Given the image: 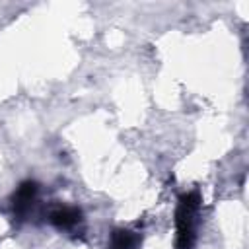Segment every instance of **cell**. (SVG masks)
I'll return each instance as SVG.
<instances>
[{
    "instance_id": "6da1fadb",
    "label": "cell",
    "mask_w": 249,
    "mask_h": 249,
    "mask_svg": "<svg viewBox=\"0 0 249 249\" xmlns=\"http://www.w3.org/2000/svg\"><path fill=\"white\" fill-rule=\"evenodd\" d=\"M198 210H200V196L198 193H185L177 200L175 208V228H177V249H193L196 241L198 230Z\"/></svg>"
},
{
    "instance_id": "7a4b0ae2",
    "label": "cell",
    "mask_w": 249,
    "mask_h": 249,
    "mask_svg": "<svg viewBox=\"0 0 249 249\" xmlns=\"http://www.w3.org/2000/svg\"><path fill=\"white\" fill-rule=\"evenodd\" d=\"M37 198H39V185L35 181H23L18 185V189L14 191L12 195V210H14V216L23 222L31 216L35 204H37Z\"/></svg>"
},
{
    "instance_id": "3957f363",
    "label": "cell",
    "mask_w": 249,
    "mask_h": 249,
    "mask_svg": "<svg viewBox=\"0 0 249 249\" xmlns=\"http://www.w3.org/2000/svg\"><path fill=\"white\" fill-rule=\"evenodd\" d=\"M49 222L56 230L70 231V230H76L84 222V214L78 206H60L49 214Z\"/></svg>"
},
{
    "instance_id": "277c9868",
    "label": "cell",
    "mask_w": 249,
    "mask_h": 249,
    "mask_svg": "<svg viewBox=\"0 0 249 249\" xmlns=\"http://www.w3.org/2000/svg\"><path fill=\"white\" fill-rule=\"evenodd\" d=\"M140 243H142V237L136 231L119 228V230H113L111 231L107 249H138Z\"/></svg>"
}]
</instances>
